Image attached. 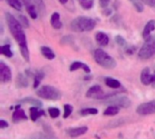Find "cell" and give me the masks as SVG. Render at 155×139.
Listing matches in <instances>:
<instances>
[{
	"instance_id": "obj_33",
	"label": "cell",
	"mask_w": 155,
	"mask_h": 139,
	"mask_svg": "<svg viewBox=\"0 0 155 139\" xmlns=\"http://www.w3.org/2000/svg\"><path fill=\"white\" fill-rule=\"evenodd\" d=\"M82 6L84 9H89L93 6V0H89V1H82L81 2Z\"/></svg>"
},
{
	"instance_id": "obj_7",
	"label": "cell",
	"mask_w": 155,
	"mask_h": 139,
	"mask_svg": "<svg viewBox=\"0 0 155 139\" xmlns=\"http://www.w3.org/2000/svg\"><path fill=\"white\" fill-rule=\"evenodd\" d=\"M136 113L141 116H148L155 114V99L150 102L141 104L136 108Z\"/></svg>"
},
{
	"instance_id": "obj_15",
	"label": "cell",
	"mask_w": 155,
	"mask_h": 139,
	"mask_svg": "<svg viewBox=\"0 0 155 139\" xmlns=\"http://www.w3.org/2000/svg\"><path fill=\"white\" fill-rule=\"evenodd\" d=\"M154 30L155 20H151V21H149V22L145 25V27H144L143 32V36L145 39H147V38L150 36L151 33H152L153 31H154Z\"/></svg>"
},
{
	"instance_id": "obj_12",
	"label": "cell",
	"mask_w": 155,
	"mask_h": 139,
	"mask_svg": "<svg viewBox=\"0 0 155 139\" xmlns=\"http://www.w3.org/2000/svg\"><path fill=\"white\" fill-rule=\"evenodd\" d=\"M102 95H103V90L100 86H94L90 87L86 93L87 97H94L96 99H98Z\"/></svg>"
},
{
	"instance_id": "obj_20",
	"label": "cell",
	"mask_w": 155,
	"mask_h": 139,
	"mask_svg": "<svg viewBox=\"0 0 155 139\" xmlns=\"http://www.w3.org/2000/svg\"><path fill=\"white\" fill-rule=\"evenodd\" d=\"M41 52H42V55H43L45 58H47L48 60H52V59H54V58L55 57L54 53L53 50H52L50 47H48V46H42V47H41Z\"/></svg>"
},
{
	"instance_id": "obj_27",
	"label": "cell",
	"mask_w": 155,
	"mask_h": 139,
	"mask_svg": "<svg viewBox=\"0 0 155 139\" xmlns=\"http://www.w3.org/2000/svg\"><path fill=\"white\" fill-rule=\"evenodd\" d=\"M7 3L11 7L15 8V10L20 11L22 9V2L20 0H7Z\"/></svg>"
},
{
	"instance_id": "obj_23",
	"label": "cell",
	"mask_w": 155,
	"mask_h": 139,
	"mask_svg": "<svg viewBox=\"0 0 155 139\" xmlns=\"http://www.w3.org/2000/svg\"><path fill=\"white\" fill-rule=\"evenodd\" d=\"M22 103H25V104H31L33 107H42V102L38 99H35L33 97H25L24 99H22L21 101Z\"/></svg>"
},
{
	"instance_id": "obj_5",
	"label": "cell",
	"mask_w": 155,
	"mask_h": 139,
	"mask_svg": "<svg viewBox=\"0 0 155 139\" xmlns=\"http://www.w3.org/2000/svg\"><path fill=\"white\" fill-rule=\"evenodd\" d=\"M36 95L41 98L53 101L59 100L62 97L61 92L57 88L51 86H43L36 91Z\"/></svg>"
},
{
	"instance_id": "obj_3",
	"label": "cell",
	"mask_w": 155,
	"mask_h": 139,
	"mask_svg": "<svg viewBox=\"0 0 155 139\" xmlns=\"http://www.w3.org/2000/svg\"><path fill=\"white\" fill-rule=\"evenodd\" d=\"M94 59L99 66L106 69H114V67H116L117 65L116 61L111 56H109L104 50L100 48L94 51Z\"/></svg>"
},
{
	"instance_id": "obj_31",
	"label": "cell",
	"mask_w": 155,
	"mask_h": 139,
	"mask_svg": "<svg viewBox=\"0 0 155 139\" xmlns=\"http://www.w3.org/2000/svg\"><path fill=\"white\" fill-rule=\"evenodd\" d=\"M115 41H116V43H117L120 46H122V47L126 46V41H125V39H124V37H122L121 36H117L115 37Z\"/></svg>"
},
{
	"instance_id": "obj_10",
	"label": "cell",
	"mask_w": 155,
	"mask_h": 139,
	"mask_svg": "<svg viewBox=\"0 0 155 139\" xmlns=\"http://www.w3.org/2000/svg\"><path fill=\"white\" fill-rule=\"evenodd\" d=\"M87 131H88L87 127H79L69 128V129H67L66 133L68 134V136L70 137L75 138V137H81V136L84 135Z\"/></svg>"
},
{
	"instance_id": "obj_26",
	"label": "cell",
	"mask_w": 155,
	"mask_h": 139,
	"mask_svg": "<svg viewBox=\"0 0 155 139\" xmlns=\"http://www.w3.org/2000/svg\"><path fill=\"white\" fill-rule=\"evenodd\" d=\"M44 76L45 75L41 71H37L35 73V75L34 76V88H36L39 86L41 80L44 78Z\"/></svg>"
},
{
	"instance_id": "obj_9",
	"label": "cell",
	"mask_w": 155,
	"mask_h": 139,
	"mask_svg": "<svg viewBox=\"0 0 155 139\" xmlns=\"http://www.w3.org/2000/svg\"><path fill=\"white\" fill-rule=\"evenodd\" d=\"M141 81L145 86L153 84V83H155V73L153 75H151L150 68L145 67L141 74Z\"/></svg>"
},
{
	"instance_id": "obj_2",
	"label": "cell",
	"mask_w": 155,
	"mask_h": 139,
	"mask_svg": "<svg viewBox=\"0 0 155 139\" xmlns=\"http://www.w3.org/2000/svg\"><path fill=\"white\" fill-rule=\"evenodd\" d=\"M95 25L96 22L93 18L87 16H79L71 22L70 26L74 32H87L93 30L95 27Z\"/></svg>"
},
{
	"instance_id": "obj_13",
	"label": "cell",
	"mask_w": 155,
	"mask_h": 139,
	"mask_svg": "<svg viewBox=\"0 0 155 139\" xmlns=\"http://www.w3.org/2000/svg\"><path fill=\"white\" fill-rule=\"evenodd\" d=\"M43 116H45V111L40 109V107H30V118L32 121L35 122L38 118H40Z\"/></svg>"
},
{
	"instance_id": "obj_11",
	"label": "cell",
	"mask_w": 155,
	"mask_h": 139,
	"mask_svg": "<svg viewBox=\"0 0 155 139\" xmlns=\"http://www.w3.org/2000/svg\"><path fill=\"white\" fill-rule=\"evenodd\" d=\"M20 106H17L16 107V109L15 110V112L13 113V116H12V120L14 123H17L19 121H23V120H27L28 117L27 116L25 115L24 109L20 108L19 107Z\"/></svg>"
},
{
	"instance_id": "obj_25",
	"label": "cell",
	"mask_w": 155,
	"mask_h": 139,
	"mask_svg": "<svg viewBox=\"0 0 155 139\" xmlns=\"http://www.w3.org/2000/svg\"><path fill=\"white\" fill-rule=\"evenodd\" d=\"M80 114L82 116H94L98 114V109L97 108H84L80 111Z\"/></svg>"
},
{
	"instance_id": "obj_28",
	"label": "cell",
	"mask_w": 155,
	"mask_h": 139,
	"mask_svg": "<svg viewBox=\"0 0 155 139\" xmlns=\"http://www.w3.org/2000/svg\"><path fill=\"white\" fill-rule=\"evenodd\" d=\"M26 10L29 14V15L32 17V18H36L37 17V13H36V10H35V5H33L32 4H30L29 5L26 6Z\"/></svg>"
},
{
	"instance_id": "obj_30",
	"label": "cell",
	"mask_w": 155,
	"mask_h": 139,
	"mask_svg": "<svg viewBox=\"0 0 155 139\" xmlns=\"http://www.w3.org/2000/svg\"><path fill=\"white\" fill-rule=\"evenodd\" d=\"M48 113L52 118H56L60 116V110L55 107H51L48 109Z\"/></svg>"
},
{
	"instance_id": "obj_4",
	"label": "cell",
	"mask_w": 155,
	"mask_h": 139,
	"mask_svg": "<svg viewBox=\"0 0 155 139\" xmlns=\"http://www.w3.org/2000/svg\"><path fill=\"white\" fill-rule=\"evenodd\" d=\"M153 56H155V36H150L145 39L144 44L138 53V56L142 60H147Z\"/></svg>"
},
{
	"instance_id": "obj_34",
	"label": "cell",
	"mask_w": 155,
	"mask_h": 139,
	"mask_svg": "<svg viewBox=\"0 0 155 139\" xmlns=\"http://www.w3.org/2000/svg\"><path fill=\"white\" fill-rule=\"evenodd\" d=\"M20 19H21V25L25 27H28L29 26V23H28V20L25 16L24 15H19Z\"/></svg>"
},
{
	"instance_id": "obj_6",
	"label": "cell",
	"mask_w": 155,
	"mask_h": 139,
	"mask_svg": "<svg viewBox=\"0 0 155 139\" xmlns=\"http://www.w3.org/2000/svg\"><path fill=\"white\" fill-rule=\"evenodd\" d=\"M104 104L108 105V106H115V107H118L128 108L132 105V101L127 97L115 96V97H113L111 98L106 99Z\"/></svg>"
},
{
	"instance_id": "obj_16",
	"label": "cell",
	"mask_w": 155,
	"mask_h": 139,
	"mask_svg": "<svg viewBox=\"0 0 155 139\" xmlns=\"http://www.w3.org/2000/svg\"><path fill=\"white\" fill-rule=\"evenodd\" d=\"M95 39H96L97 43L100 46H105L109 43V37H108V36L106 34H104V33H102V32H99V33L96 34Z\"/></svg>"
},
{
	"instance_id": "obj_1",
	"label": "cell",
	"mask_w": 155,
	"mask_h": 139,
	"mask_svg": "<svg viewBox=\"0 0 155 139\" xmlns=\"http://www.w3.org/2000/svg\"><path fill=\"white\" fill-rule=\"evenodd\" d=\"M5 19H6V23L8 25L9 30H10L13 37L17 42V44L19 46V48H20V52H21L23 57L25 58V61L28 62L29 59H30L29 58V50H28V47H27L26 37H25V35L23 27H22L23 25L10 13L6 12L5 14Z\"/></svg>"
},
{
	"instance_id": "obj_39",
	"label": "cell",
	"mask_w": 155,
	"mask_h": 139,
	"mask_svg": "<svg viewBox=\"0 0 155 139\" xmlns=\"http://www.w3.org/2000/svg\"><path fill=\"white\" fill-rule=\"evenodd\" d=\"M59 1H60V3H62V4H65V3H67L68 0H59Z\"/></svg>"
},
{
	"instance_id": "obj_38",
	"label": "cell",
	"mask_w": 155,
	"mask_h": 139,
	"mask_svg": "<svg viewBox=\"0 0 155 139\" xmlns=\"http://www.w3.org/2000/svg\"><path fill=\"white\" fill-rule=\"evenodd\" d=\"M20 1H21L24 5H25L26 6L29 5L31 4V0H20Z\"/></svg>"
},
{
	"instance_id": "obj_24",
	"label": "cell",
	"mask_w": 155,
	"mask_h": 139,
	"mask_svg": "<svg viewBox=\"0 0 155 139\" xmlns=\"http://www.w3.org/2000/svg\"><path fill=\"white\" fill-rule=\"evenodd\" d=\"M0 53L2 55H4L5 56H6V57H12L13 56V53L11 51V48H10V46L9 45L2 46L0 47Z\"/></svg>"
},
{
	"instance_id": "obj_35",
	"label": "cell",
	"mask_w": 155,
	"mask_h": 139,
	"mask_svg": "<svg viewBox=\"0 0 155 139\" xmlns=\"http://www.w3.org/2000/svg\"><path fill=\"white\" fill-rule=\"evenodd\" d=\"M141 1H143L144 4L148 5L149 6L155 7V0H141Z\"/></svg>"
},
{
	"instance_id": "obj_36",
	"label": "cell",
	"mask_w": 155,
	"mask_h": 139,
	"mask_svg": "<svg viewBox=\"0 0 155 139\" xmlns=\"http://www.w3.org/2000/svg\"><path fill=\"white\" fill-rule=\"evenodd\" d=\"M8 127V123L5 120H0V128L1 129H4V128H6Z\"/></svg>"
},
{
	"instance_id": "obj_29",
	"label": "cell",
	"mask_w": 155,
	"mask_h": 139,
	"mask_svg": "<svg viewBox=\"0 0 155 139\" xmlns=\"http://www.w3.org/2000/svg\"><path fill=\"white\" fill-rule=\"evenodd\" d=\"M64 118H67V117H70V115L72 114V112H73L74 108H73V107H72L71 105H69V104L64 105Z\"/></svg>"
},
{
	"instance_id": "obj_18",
	"label": "cell",
	"mask_w": 155,
	"mask_h": 139,
	"mask_svg": "<svg viewBox=\"0 0 155 139\" xmlns=\"http://www.w3.org/2000/svg\"><path fill=\"white\" fill-rule=\"evenodd\" d=\"M51 25L55 29H59V28L62 27V22L60 20L59 13L55 12V13H54L52 15V16H51Z\"/></svg>"
},
{
	"instance_id": "obj_8",
	"label": "cell",
	"mask_w": 155,
	"mask_h": 139,
	"mask_svg": "<svg viewBox=\"0 0 155 139\" xmlns=\"http://www.w3.org/2000/svg\"><path fill=\"white\" fill-rule=\"evenodd\" d=\"M12 79V73L4 62H0V81L2 83H7Z\"/></svg>"
},
{
	"instance_id": "obj_21",
	"label": "cell",
	"mask_w": 155,
	"mask_h": 139,
	"mask_svg": "<svg viewBox=\"0 0 155 139\" xmlns=\"http://www.w3.org/2000/svg\"><path fill=\"white\" fill-rule=\"evenodd\" d=\"M105 85L111 88H120L121 87V82L114 79V78H112V77H107L105 78Z\"/></svg>"
},
{
	"instance_id": "obj_14",
	"label": "cell",
	"mask_w": 155,
	"mask_h": 139,
	"mask_svg": "<svg viewBox=\"0 0 155 139\" xmlns=\"http://www.w3.org/2000/svg\"><path fill=\"white\" fill-rule=\"evenodd\" d=\"M79 68H82V69H84V71L85 72V73H90V71H91V69H90V67L86 65V64H84V63H83V62H79V61H75V62H74L71 66H70V71H75V70H77V69H79Z\"/></svg>"
},
{
	"instance_id": "obj_22",
	"label": "cell",
	"mask_w": 155,
	"mask_h": 139,
	"mask_svg": "<svg viewBox=\"0 0 155 139\" xmlns=\"http://www.w3.org/2000/svg\"><path fill=\"white\" fill-rule=\"evenodd\" d=\"M120 111V107H115V106H109L104 112V116H110V117H113V116H116Z\"/></svg>"
},
{
	"instance_id": "obj_17",
	"label": "cell",
	"mask_w": 155,
	"mask_h": 139,
	"mask_svg": "<svg viewBox=\"0 0 155 139\" xmlns=\"http://www.w3.org/2000/svg\"><path fill=\"white\" fill-rule=\"evenodd\" d=\"M16 87L18 88H25L28 86V80L23 74H18L15 80Z\"/></svg>"
},
{
	"instance_id": "obj_37",
	"label": "cell",
	"mask_w": 155,
	"mask_h": 139,
	"mask_svg": "<svg viewBox=\"0 0 155 139\" xmlns=\"http://www.w3.org/2000/svg\"><path fill=\"white\" fill-rule=\"evenodd\" d=\"M99 1H100L101 6H103V7H105L109 4V2H110V0H99Z\"/></svg>"
},
{
	"instance_id": "obj_19",
	"label": "cell",
	"mask_w": 155,
	"mask_h": 139,
	"mask_svg": "<svg viewBox=\"0 0 155 139\" xmlns=\"http://www.w3.org/2000/svg\"><path fill=\"white\" fill-rule=\"evenodd\" d=\"M28 139H58L54 135H51L50 133H36L32 135Z\"/></svg>"
},
{
	"instance_id": "obj_32",
	"label": "cell",
	"mask_w": 155,
	"mask_h": 139,
	"mask_svg": "<svg viewBox=\"0 0 155 139\" xmlns=\"http://www.w3.org/2000/svg\"><path fill=\"white\" fill-rule=\"evenodd\" d=\"M133 4H134V5L135 6L136 10H137L138 12H143V5H142V3H141L140 0H133Z\"/></svg>"
}]
</instances>
